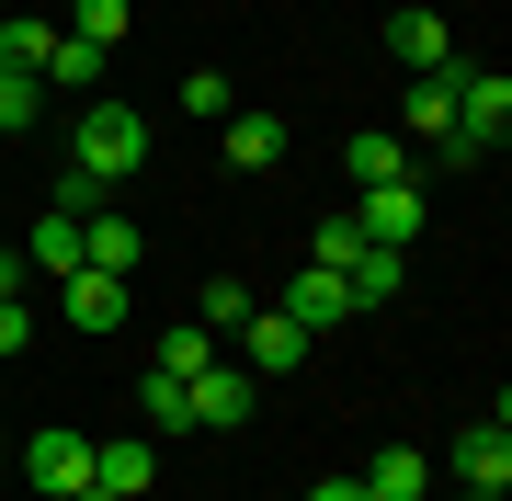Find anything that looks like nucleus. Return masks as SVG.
Wrapping results in <instances>:
<instances>
[{
  "label": "nucleus",
  "mask_w": 512,
  "mask_h": 501,
  "mask_svg": "<svg viewBox=\"0 0 512 501\" xmlns=\"http://www.w3.org/2000/svg\"><path fill=\"white\" fill-rule=\"evenodd\" d=\"M217 331H194V319H183V331H160V342H148V376H205V365H217Z\"/></svg>",
  "instance_id": "16"
},
{
  "label": "nucleus",
  "mask_w": 512,
  "mask_h": 501,
  "mask_svg": "<svg viewBox=\"0 0 512 501\" xmlns=\"http://www.w3.org/2000/svg\"><path fill=\"white\" fill-rule=\"evenodd\" d=\"M387 57H399L410 80L456 69V35H444V12H421V0H410V12H387Z\"/></svg>",
  "instance_id": "7"
},
{
  "label": "nucleus",
  "mask_w": 512,
  "mask_h": 501,
  "mask_svg": "<svg viewBox=\"0 0 512 501\" xmlns=\"http://www.w3.org/2000/svg\"><path fill=\"white\" fill-rule=\"evenodd\" d=\"M251 410H262V376L228 365V353H217L205 376H183V422H194V433H239Z\"/></svg>",
  "instance_id": "2"
},
{
  "label": "nucleus",
  "mask_w": 512,
  "mask_h": 501,
  "mask_svg": "<svg viewBox=\"0 0 512 501\" xmlns=\"http://www.w3.org/2000/svg\"><path fill=\"white\" fill-rule=\"evenodd\" d=\"M69 501H114V490H69Z\"/></svg>",
  "instance_id": "31"
},
{
  "label": "nucleus",
  "mask_w": 512,
  "mask_h": 501,
  "mask_svg": "<svg viewBox=\"0 0 512 501\" xmlns=\"http://www.w3.org/2000/svg\"><path fill=\"white\" fill-rule=\"evenodd\" d=\"M23 342H35V308H23V297H0V353H23Z\"/></svg>",
  "instance_id": "28"
},
{
  "label": "nucleus",
  "mask_w": 512,
  "mask_h": 501,
  "mask_svg": "<svg viewBox=\"0 0 512 501\" xmlns=\"http://www.w3.org/2000/svg\"><path fill=\"white\" fill-rule=\"evenodd\" d=\"M228 342H239V365H251V376H296V365H308V331H296L285 308H251Z\"/></svg>",
  "instance_id": "4"
},
{
  "label": "nucleus",
  "mask_w": 512,
  "mask_h": 501,
  "mask_svg": "<svg viewBox=\"0 0 512 501\" xmlns=\"http://www.w3.org/2000/svg\"><path fill=\"white\" fill-rule=\"evenodd\" d=\"M467 501H501V490H467Z\"/></svg>",
  "instance_id": "32"
},
{
  "label": "nucleus",
  "mask_w": 512,
  "mask_h": 501,
  "mask_svg": "<svg viewBox=\"0 0 512 501\" xmlns=\"http://www.w3.org/2000/svg\"><path fill=\"white\" fill-rule=\"evenodd\" d=\"M69 35L114 57V46H126V0H69Z\"/></svg>",
  "instance_id": "25"
},
{
  "label": "nucleus",
  "mask_w": 512,
  "mask_h": 501,
  "mask_svg": "<svg viewBox=\"0 0 512 501\" xmlns=\"http://www.w3.org/2000/svg\"><path fill=\"white\" fill-rule=\"evenodd\" d=\"M353 490H365V501H421V490H433V456L387 445V456H376V467H365V479H353Z\"/></svg>",
  "instance_id": "14"
},
{
  "label": "nucleus",
  "mask_w": 512,
  "mask_h": 501,
  "mask_svg": "<svg viewBox=\"0 0 512 501\" xmlns=\"http://www.w3.org/2000/svg\"><path fill=\"white\" fill-rule=\"evenodd\" d=\"M103 69H114V57H103V46H80V35H57V46H46V80H57V92H103Z\"/></svg>",
  "instance_id": "21"
},
{
  "label": "nucleus",
  "mask_w": 512,
  "mask_h": 501,
  "mask_svg": "<svg viewBox=\"0 0 512 501\" xmlns=\"http://www.w3.org/2000/svg\"><path fill=\"white\" fill-rule=\"evenodd\" d=\"M46 46H57L46 12H0V69H35V80H46Z\"/></svg>",
  "instance_id": "18"
},
{
  "label": "nucleus",
  "mask_w": 512,
  "mask_h": 501,
  "mask_svg": "<svg viewBox=\"0 0 512 501\" xmlns=\"http://www.w3.org/2000/svg\"><path fill=\"white\" fill-rule=\"evenodd\" d=\"M251 308H262V297H251L239 274H205V297H194V331H217V342H228V331H239Z\"/></svg>",
  "instance_id": "20"
},
{
  "label": "nucleus",
  "mask_w": 512,
  "mask_h": 501,
  "mask_svg": "<svg viewBox=\"0 0 512 501\" xmlns=\"http://www.w3.org/2000/svg\"><path fill=\"white\" fill-rule=\"evenodd\" d=\"M444 80H456V137H467L478 160H490L501 137H512V80H501V69H467V57H456Z\"/></svg>",
  "instance_id": "3"
},
{
  "label": "nucleus",
  "mask_w": 512,
  "mask_h": 501,
  "mask_svg": "<svg viewBox=\"0 0 512 501\" xmlns=\"http://www.w3.org/2000/svg\"><path fill=\"white\" fill-rule=\"evenodd\" d=\"M353 228H365L376 251H410L421 240V183H365L353 194Z\"/></svg>",
  "instance_id": "5"
},
{
  "label": "nucleus",
  "mask_w": 512,
  "mask_h": 501,
  "mask_svg": "<svg viewBox=\"0 0 512 501\" xmlns=\"http://www.w3.org/2000/svg\"><path fill=\"white\" fill-rule=\"evenodd\" d=\"M35 114H46V80L35 69H0V137H23Z\"/></svg>",
  "instance_id": "26"
},
{
  "label": "nucleus",
  "mask_w": 512,
  "mask_h": 501,
  "mask_svg": "<svg viewBox=\"0 0 512 501\" xmlns=\"http://www.w3.org/2000/svg\"><path fill=\"white\" fill-rule=\"evenodd\" d=\"M137 251H148V240H137L126 217H80V274H126V285H137Z\"/></svg>",
  "instance_id": "12"
},
{
  "label": "nucleus",
  "mask_w": 512,
  "mask_h": 501,
  "mask_svg": "<svg viewBox=\"0 0 512 501\" xmlns=\"http://www.w3.org/2000/svg\"><path fill=\"white\" fill-rule=\"evenodd\" d=\"M353 251H365V228H353V217H319V240H308V262H319V274H342Z\"/></svg>",
  "instance_id": "27"
},
{
  "label": "nucleus",
  "mask_w": 512,
  "mask_h": 501,
  "mask_svg": "<svg viewBox=\"0 0 512 501\" xmlns=\"http://www.w3.org/2000/svg\"><path fill=\"white\" fill-rule=\"evenodd\" d=\"M57 308H69V331H126V274H69Z\"/></svg>",
  "instance_id": "10"
},
{
  "label": "nucleus",
  "mask_w": 512,
  "mask_h": 501,
  "mask_svg": "<svg viewBox=\"0 0 512 501\" xmlns=\"http://www.w3.org/2000/svg\"><path fill=\"white\" fill-rule=\"evenodd\" d=\"M148 479H160V445H137V433H114V445H92V490H114V501H137Z\"/></svg>",
  "instance_id": "11"
},
{
  "label": "nucleus",
  "mask_w": 512,
  "mask_h": 501,
  "mask_svg": "<svg viewBox=\"0 0 512 501\" xmlns=\"http://www.w3.org/2000/svg\"><path fill=\"white\" fill-rule=\"evenodd\" d=\"M444 467H456V490H501L512 479V433H501V410L478 433H456V445H444Z\"/></svg>",
  "instance_id": "9"
},
{
  "label": "nucleus",
  "mask_w": 512,
  "mask_h": 501,
  "mask_svg": "<svg viewBox=\"0 0 512 501\" xmlns=\"http://www.w3.org/2000/svg\"><path fill=\"white\" fill-rule=\"evenodd\" d=\"M183 114H194V126H228V114H239L228 69H183Z\"/></svg>",
  "instance_id": "23"
},
{
  "label": "nucleus",
  "mask_w": 512,
  "mask_h": 501,
  "mask_svg": "<svg viewBox=\"0 0 512 501\" xmlns=\"http://www.w3.org/2000/svg\"><path fill=\"white\" fill-rule=\"evenodd\" d=\"M0 240H12V228H0Z\"/></svg>",
  "instance_id": "33"
},
{
  "label": "nucleus",
  "mask_w": 512,
  "mask_h": 501,
  "mask_svg": "<svg viewBox=\"0 0 512 501\" xmlns=\"http://www.w3.org/2000/svg\"><path fill=\"white\" fill-rule=\"evenodd\" d=\"M23 285H35V262H23L12 240H0V297H23Z\"/></svg>",
  "instance_id": "29"
},
{
  "label": "nucleus",
  "mask_w": 512,
  "mask_h": 501,
  "mask_svg": "<svg viewBox=\"0 0 512 501\" xmlns=\"http://www.w3.org/2000/svg\"><path fill=\"white\" fill-rule=\"evenodd\" d=\"M69 171H80V183H137V171H148V114L137 103H114V92H92V103H80V126H69Z\"/></svg>",
  "instance_id": "1"
},
{
  "label": "nucleus",
  "mask_w": 512,
  "mask_h": 501,
  "mask_svg": "<svg viewBox=\"0 0 512 501\" xmlns=\"http://www.w3.org/2000/svg\"><path fill=\"white\" fill-rule=\"evenodd\" d=\"M23 262H35V274H57V285H69L80 274V217H57V205H46V217L35 228H23V240H12Z\"/></svg>",
  "instance_id": "13"
},
{
  "label": "nucleus",
  "mask_w": 512,
  "mask_h": 501,
  "mask_svg": "<svg viewBox=\"0 0 512 501\" xmlns=\"http://www.w3.org/2000/svg\"><path fill=\"white\" fill-rule=\"evenodd\" d=\"M342 171H353V194H365V183H410V160H399V137H387V126H365V137H353V149H342Z\"/></svg>",
  "instance_id": "19"
},
{
  "label": "nucleus",
  "mask_w": 512,
  "mask_h": 501,
  "mask_svg": "<svg viewBox=\"0 0 512 501\" xmlns=\"http://www.w3.org/2000/svg\"><path fill=\"white\" fill-rule=\"evenodd\" d=\"M23 467H35V490H46V501L92 490V433H23Z\"/></svg>",
  "instance_id": "6"
},
{
  "label": "nucleus",
  "mask_w": 512,
  "mask_h": 501,
  "mask_svg": "<svg viewBox=\"0 0 512 501\" xmlns=\"http://www.w3.org/2000/svg\"><path fill=\"white\" fill-rule=\"evenodd\" d=\"M342 285H353V308H387V297H399V251H376V240H365V251L342 262Z\"/></svg>",
  "instance_id": "22"
},
{
  "label": "nucleus",
  "mask_w": 512,
  "mask_h": 501,
  "mask_svg": "<svg viewBox=\"0 0 512 501\" xmlns=\"http://www.w3.org/2000/svg\"><path fill=\"white\" fill-rule=\"evenodd\" d=\"M137 422L148 433H194L183 422V376H137Z\"/></svg>",
  "instance_id": "24"
},
{
  "label": "nucleus",
  "mask_w": 512,
  "mask_h": 501,
  "mask_svg": "<svg viewBox=\"0 0 512 501\" xmlns=\"http://www.w3.org/2000/svg\"><path fill=\"white\" fill-rule=\"evenodd\" d=\"M285 160V114H228V171H274Z\"/></svg>",
  "instance_id": "15"
},
{
  "label": "nucleus",
  "mask_w": 512,
  "mask_h": 501,
  "mask_svg": "<svg viewBox=\"0 0 512 501\" xmlns=\"http://www.w3.org/2000/svg\"><path fill=\"white\" fill-rule=\"evenodd\" d=\"M410 137H421V149H444V137H456V80H410Z\"/></svg>",
  "instance_id": "17"
},
{
  "label": "nucleus",
  "mask_w": 512,
  "mask_h": 501,
  "mask_svg": "<svg viewBox=\"0 0 512 501\" xmlns=\"http://www.w3.org/2000/svg\"><path fill=\"white\" fill-rule=\"evenodd\" d=\"M308 501H365V490H353V479H319V490H308Z\"/></svg>",
  "instance_id": "30"
},
{
  "label": "nucleus",
  "mask_w": 512,
  "mask_h": 501,
  "mask_svg": "<svg viewBox=\"0 0 512 501\" xmlns=\"http://www.w3.org/2000/svg\"><path fill=\"white\" fill-rule=\"evenodd\" d=\"M274 308L296 319V331H342V319H365V308H353V285H342V274H319V262H308V274L285 285Z\"/></svg>",
  "instance_id": "8"
}]
</instances>
